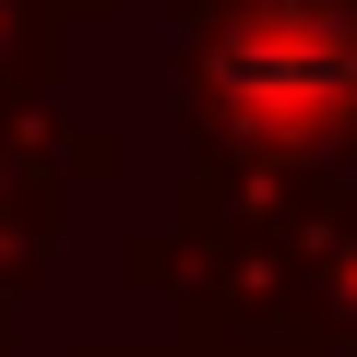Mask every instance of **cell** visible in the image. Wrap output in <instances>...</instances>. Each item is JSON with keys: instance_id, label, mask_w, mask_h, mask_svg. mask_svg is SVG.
<instances>
[{"instance_id": "cell-4", "label": "cell", "mask_w": 357, "mask_h": 357, "mask_svg": "<svg viewBox=\"0 0 357 357\" xmlns=\"http://www.w3.org/2000/svg\"><path fill=\"white\" fill-rule=\"evenodd\" d=\"M72 357H250V345H215V333H167V345H107V333H84Z\"/></svg>"}, {"instance_id": "cell-7", "label": "cell", "mask_w": 357, "mask_h": 357, "mask_svg": "<svg viewBox=\"0 0 357 357\" xmlns=\"http://www.w3.org/2000/svg\"><path fill=\"white\" fill-rule=\"evenodd\" d=\"M321 357H357V345H321Z\"/></svg>"}, {"instance_id": "cell-1", "label": "cell", "mask_w": 357, "mask_h": 357, "mask_svg": "<svg viewBox=\"0 0 357 357\" xmlns=\"http://www.w3.org/2000/svg\"><path fill=\"white\" fill-rule=\"evenodd\" d=\"M178 119L203 191H321L357 167V0H191Z\"/></svg>"}, {"instance_id": "cell-5", "label": "cell", "mask_w": 357, "mask_h": 357, "mask_svg": "<svg viewBox=\"0 0 357 357\" xmlns=\"http://www.w3.org/2000/svg\"><path fill=\"white\" fill-rule=\"evenodd\" d=\"M13 298H24V286H0V357H13Z\"/></svg>"}, {"instance_id": "cell-6", "label": "cell", "mask_w": 357, "mask_h": 357, "mask_svg": "<svg viewBox=\"0 0 357 357\" xmlns=\"http://www.w3.org/2000/svg\"><path fill=\"white\" fill-rule=\"evenodd\" d=\"M72 13H119V0H72Z\"/></svg>"}, {"instance_id": "cell-2", "label": "cell", "mask_w": 357, "mask_h": 357, "mask_svg": "<svg viewBox=\"0 0 357 357\" xmlns=\"http://www.w3.org/2000/svg\"><path fill=\"white\" fill-rule=\"evenodd\" d=\"M107 167H119V131L72 119L60 84L0 96V286H36V274H48L72 191H96Z\"/></svg>"}, {"instance_id": "cell-3", "label": "cell", "mask_w": 357, "mask_h": 357, "mask_svg": "<svg viewBox=\"0 0 357 357\" xmlns=\"http://www.w3.org/2000/svg\"><path fill=\"white\" fill-rule=\"evenodd\" d=\"M72 0H0V96H36L60 84V48H72Z\"/></svg>"}]
</instances>
